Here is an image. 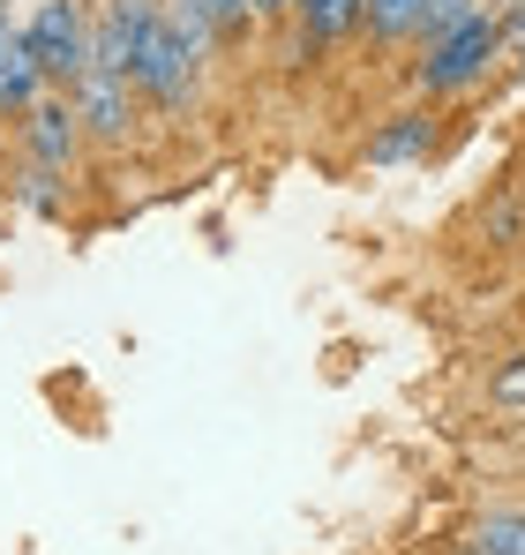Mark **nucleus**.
<instances>
[{
	"label": "nucleus",
	"instance_id": "nucleus-1",
	"mask_svg": "<svg viewBox=\"0 0 525 555\" xmlns=\"http://www.w3.org/2000/svg\"><path fill=\"white\" fill-rule=\"evenodd\" d=\"M23 38H30V53H38V68H46V83H84L90 76V23L76 0H46L30 23H23Z\"/></svg>",
	"mask_w": 525,
	"mask_h": 555
},
{
	"label": "nucleus",
	"instance_id": "nucleus-2",
	"mask_svg": "<svg viewBox=\"0 0 525 555\" xmlns=\"http://www.w3.org/2000/svg\"><path fill=\"white\" fill-rule=\"evenodd\" d=\"M496 53H503V23L496 15H473L465 30H450L443 46H428V61H421V91H473L488 68H496Z\"/></svg>",
	"mask_w": 525,
	"mask_h": 555
},
{
	"label": "nucleus",
	"instance_id": "nucleus-8",
	"mask_svg": "<svg viewBox=\"0 0 525 555\" xmlns=\"http://www.w3.org/2000/svg\"><path fill=\"white\" fill-rule=\"evenodd\" d=\"M428 143H436V128H428L421 113H398V120L368 143V166H406V158H421Z\"/></svg>",
	"mask_w": 525,
	"mask_h": 555
},
{
	"label": "nucleus",
	"instance_id": "nucleus-14",
	"mask_svg": "<svg viewBox=\"0 0 525 555\" xmlns=\"http://www.w3.org/2000/svg\"><path fill=\"white\" fill-rule=\"evenodd\" d=\"M488 398H496V405H525V353L511 361V369H496V383H488Z\"/></svg>",
	"mask_w": 525,
	"mask_h": 555
},
{
	"label": "nucleus",
	"instance_id": "nucleus-7",
	"mask_svg": "<svg viewBox=\"0 0 525 555\" xmlns=\"http://www.w3.org/2000/svg\"><path fill=\"white\" fill-rule=\"evenodd\" d=\"M38 98H46V68H38L30 38L8 30V38H0V113H30Z\"/></svg>",
	"mask_w": 525,
	"mask_h": 555
},
{
	"label": "nucleus",
	"instance_id": "nucleus-13",
	"mask_svg": "<svg viewBox=\"0 0 525 555\" xmlns=\"http://www.w3.org/2000/svg\"><path fill=\"white\" fill-rule=\"evenodd\" d=\"M195 8H203V23H210L218 38H233V30H248V8H256V0H195Z\"/></svg>",
	"mask_w": 525,
	"mask_h": 555
},
{
	"label": "nucleus",
	"instance_id": "nucleus-9",
	"mask_svg": "<svg viewBox=\"0 0 525 555\" xmlns=\"http://www.w3.org/2000/svg\"><path fill=\"white\" fill-rule=\"evenodd\" d=\"M360 15H368V0H300V23H308V38H316V46L346 38Z\"/></svg>",
	"mask_w": 525,
	"mask_h": 555
},
{
	"label": "nucleus",
	"instance_id": "nucleus-6",
	"mask_svg": "<svg viewBox=\"0 0 525 555\" xmlns=\"http://www.w3.org/2000/svg\"><path fill=\"white\" fill-rule=\"evenodd\" d=\"M68 98H76V113H84V128L98 143H120V135H128V76H98V68H90Z\"/></svg>",
	"mask_w": 525,
	"mask_h": 555
},
{
	"label": "nucleus",
	"instance_id": "nucleus-12",
	"mask_svg": "<svg viewBox=\"0 0 525 555\" xmlns=\"http://www.w3.org/2000/svg\"><path fill=\"white\" fill-rule=\"evenodd\" d=\"M481 541L496 555H525V511H496V518L481 526Z\"/></svg>",
	"mask_w": 525,
	"mask_h": 555
},
{
	"label": "nucleus",
	"instance_id": "nucleus-3",
	"mask_svg": "<svg viewBox=\"0 0 525 555\" xmlns=\"http://www.w3.org/2000/svg\"><path fill=\"white\" fill-rule=\"evenodd\" d=\"M136 83L158 98V105H188V91H195V53H188V38L174 30V15H166V8L143 23V46H136Z\"/></svg>",
	"mask_w": 525,
	"mask_h": 555
},
{
	"label": "nucleus",
	"instance_id": "nucleus-10",
	"mask_svg": "<svg viewBox=\"0 0 525 555\" xmlns=\"http://www.w3.org/2000/svg\"><path fill=\"white\" fill-rule=\"evenodd\" d=\"M473 15H488V8H481V0H428V8H421V46H443V38L465 30Z\"/></svg>",
	"mask_w": 525,
	"mask_h": 555
},
{
	"label": "nucleus",
	"instance_id": "nucleus-18",
	"mask_svg": "<svg viewBox=\"0 0 525 555\" xmlns=\"http://www.w3.org/2000/svg\"><path fill=\"white\" fill-rule=\"evenodd\" d=\"M256 8H293V0H256Z\"/></svg>",
	"mask_w": 525,
	"mask_h": 555
},
{
	"label": "nucleus",
	"instance_id": "nucleus-11",
	"mask_svg": "<svg viewBox=\"0 0 525 555\" xmlns=\"http://www.w3.org/2000/svg\"><path fill=\"white\" fill-rule=\"evenodd\" d=\"M421 8H428V0H368V30L406 38V30H421Z\"/></svg>",
	"mask_w": 525,
	"mask_h": 555
},
{
	"label": "nucleus",
	"instance_id": "nucleus-17",
	"mask_svg": "<svg viewBox=\"0 0 525 555\" xmlns=\"http://www.w3.org/2000/svg\"><path fill=\"white\" fill-rule=\"evenodd\" d=\"M8 30H15V23H8V0H0V38H8Z\"/></svg>",
	"mask_w": 525,
	"mask_h": 555
},
{
	"label": "nucleus",
	"instance_id": "nucleus-4",
	"mask_svg": "<svg viewBox=\"0 0 525 555\" xmlns=\"http://www.w3.org/2000/svg\"><path fill=\"white\" fill-rule=\"evenodd\" d=\"M151 15H158L151 0H105L98 8V30H90V68L136 83V46H143V23Z\"/></svg>",
	"mask_w": 525,
	"mask_h": 555
},
{
	"label": "nucleus",
	"instance_id": "nucleus-15",
	"mask_svg": "<svg viewBox=\"0 0 525 555\" xmlns=\"http://www.w3.org/2000/svg\"><path fill=\"white\" fill-rule=\"evenodd\" d=\"M53 173H61V166H30V181H23V203H30V210H53V203H61Z\"/></svg>",
	"mask_w": 525,
	"mask_h": 555
},
{
	"label": "nucleus",
	"instance_id": "nucleus-5",
	"mask_svg": "<svg viewBox=\"0 0 525 555\" xmlns=\"http://www.w3.org/2000/svg\"><path fill=\"white\" fill-rule=\"evenodd\" d=\"M23 135H30V158H38V166H68V158L84 151V113H76V98H38V105L23 113Z\"/></svg>",
	"mask_w": 525,
	"mask_h": 555
},
{
	"label": "nucleus",
	"instance_id": "nucleus-16",
	"mask_svg": "<svg viewBox=\"0 0 525 555\" xmlns=\"http://www.w3.org/2000/svg\"><path fill=\"white\" fill-rule=\"evenodd\" d=\"M458 555H496V548H488V541H481V533H473V541H465V548H458Z\"/></svg>",
	"mask_w": 525,
	"mask_h": 555
}]
</instances>
